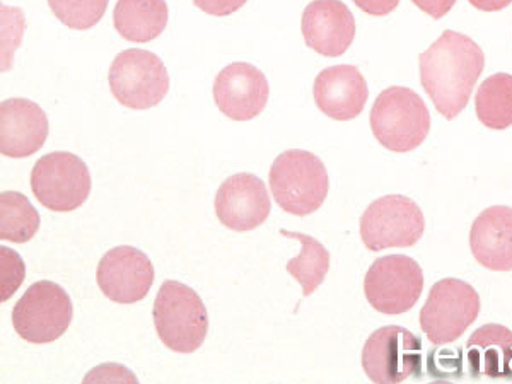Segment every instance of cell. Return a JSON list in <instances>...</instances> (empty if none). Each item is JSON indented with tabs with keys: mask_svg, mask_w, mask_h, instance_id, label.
Masks as SVG:
<instances>
[{
	"mask_svg": "<svg viewBox=\"0 0 512 384\" xmlns=\"http://www.w3.org/2000/svg\"><path fill=\"white\" fill-rule=\"evenodd\" d=\"M420 82L448 120L465 110L485 67L482 48L470 36L444 31L419 59Z\"/></svg>",
	"mask_w": 512,
	"mask_h": 384,
	"instance_id": "1",
	"label": "cell"
},
{
	"mask_svg": "<svg viewBox=\"0 0 512 384\" xmlns=\"http://www.w3.org/2000/svg\"><path fill=\"white\" fill-rule=\"evenodd\" d=\"M152 316L161 342L178 354H192L200 349L209 333L204 301L192 287L176 280L163 282Z\"/></svg>",
	"mask_w": 512,
	"mask_h": 384,
	"instance_id": "2",
	"label": "cell"
},
{
	"mask_svg": "<svg viewBox=\"0 0 512 384\" xmlns=\"http://www.w3.org/2000/svg\"><path fill=\"white\" fill-rule=\"evenodd\" d=\"M330 181L325 164L313 152L286 151L270 169V192L280 209L306 217L325 204Z\"/></svg>",
	"mask_w": 512,
	"mask_h": 384,
	"instance_id": "3",
	"label": "cell"
},
{
	"mask_svg": "<svg viewBox=\"0 0 512 384\" xmlns=\"http://www.w3.org/2000/svg\"><path fill=\"white\" fill-rule=\"evenodd\" d=\"M371 128L388 151L410 152L424 142L431 130V115L424 99L412 89H384L371 110Z\"/></svg>",
	"mask_w": 512,
	"mask_h": 384,
	"instance_id": "4",
	"label": "cell"
},
{
	"mask_svg": "<svg viewBox=\"0 0 512 384\" xmlns=\"http://www.w3.org/2000/svg\"><path fill=\"white\" fill-rule=\"evenodd\" d=\"M74 318L69 294L55 282L40 280L28 287L12 309V326L30 344L59 340Z\"/></svg>",
	"mask_w": 512,
	"mask_h": 384,
	"instance_id": "5",
	"label": "cell"
},
{
	"mask_svg": "<svg viewBox=\"0 0 512 384\" xmlns=\"http://www.w3.org/2000/svg\"><path fill=\"white\" fill-rule=\"evenodd\" d=\"M480 313V296L463 280H439L420 311V328L434 345L456 342Z\"/></svg>",
	"mask_w": 512,
	"mask_h": 384,
	"instance_id": "6",
	"label": "cell"
},
{
	"mask_svg": "<svg viewBox=\"0 0 512 384\" xmlns=\"http://www.w3.org/2000/svg\"><path fill=\"white\" fill-rule=\"evenodd\" d=\"M108 82L118 103L130 110H151L169 91L168 70L163 60L140 48H130L115 57Z\"/></svg>",
	"mask_w": 512,
	"mask_h": 384,
	"instance_id": "7",
	"label": "cell"
},
{
	"mask_svg": "<svg viewBox=\"0 0 512 384\" xmlns=\"http://www.w3.org/2000/svg\"><path fill=\"white\" fill-rule=\"evenodd\" d=\"M31 190L43 207L53 212H72L88 200L91 175L76 154L52 152L38 159L31 171Z\"/></svg>",
	"mask_w": 512,
	"mask_h": 384,
	"instance_id": "8",
	"label": "cell"
},
{
	"mask_svg": "<svg viewBox=\"0 0 512 384\" xmlns=\"http://www.w3.org/2000/svg\"><path fill=\"white\" fill-rule=\"evenodd\" d=\"M424 229L419 205L403 195L378 198L361 217L362 243L369 251L410 248L419 243Z\"/></svg>",
	"mask_w": 512,
	"mask_h": 384,
	"instance_id": "9",
	"label": "cell"
},
{
	"mask_svg": "<svg viewBox=\"0 0 512 384\" xmlns=\"http://www.w3.org/2000/svg\"><path fill=\"white\" fill-rule=\"evenodd\" d=\"M424 291V274L410 256L378 258L367 270L364 292L381 315H403L414 308Z\"/></svg>",
	"mask_w": 512,
	"mask_h": 384,
	"instance_id": "10",
	"label": "cell"
},
{
	"mask_svg": "<svg viewBox=\"0 0 512 384\" xmlns=\"http://www.w3.org/2000/svg\"><path fill=\"white\" fill-rule=\"evenodd\" d=\"M362 367L374 383H403L419 374L422 342L402 326H383L367 338Z\"/></svg>",
	"mask_w": 512,
	"mask_h": 384,
	"instance_id": "11",
	"label": "cell"
},
{
	"mask_svg": "<svg viewBox=\"0 0 512 384\" xmlns=\"http://www.w3.org/2000/svg\"><path fill=\"white\" fill-rule=\"evenodd\" d=\"M154 265L144 251L117 246L98 263L96 280L101 292L118 304L142 301L154 284Z\"/></svg>",
	"mask_w": 512,
	"mask_h": 384,
	"instance_id": "12",
	"label": "cell"
},
{
	"mask_svg": "<svg viewBox=\"0 0 512 384\" xmlns=\"http://www.w3.org/2000/svg\"><path fill=\"white\" fill-rule=\"evenodd\" d=\"M270 210L272 202L265 183L251 173L231 176L217 190V219L236 233H248L262 226Z\"/></svg>",
	"mask_w": 512,
	"mask_h": 384,
	"instance_id": "13",
	"label": "cell"
},
{
	"mask_svg": "<svg viewBox=\"0 0 512 384\" xmlns=\"http://www.w3.org/2000/svg\"><path fill=\"white\" fill-rule=\"evenodd\" d=\"M270 88L262 70L246 62H234L219 72L214 99L221 113L234 122L258 117L268 103Z\"/></svg>",
	"mask_w": 512,
	"mask_h": 384,
	"instance_id": "14",
	"label": "cell"
},
{
	"mask_svg": "<svg viewBox=\"0 0 512 384\" xmlns=\"http://www.w3.org/2000/svg\"><path fill=\"white\" fill-rule=\"evenodd\" d=\"M304 41L323 57H340L355 38V19L340 0H315L303 12Z\"/></svg>",
	"mask_w": 512,
	"mask_h": 384,
	"instance_id": "15",
	"label": "cell"
},
{
	"mask_svg": "<svg viewBox=\"0 0 512 384\" xmlns=\"http://www.w3.org/2000/svg\"><path fill=\"white\" fill-rule=\"evenodd\" d=\"M48 118L35 101L12 98L0 105V152L7 158H30L47 140Z\"/></svg>",
	"mask_w": 512,
	"mask_h": 384,
	"instance_id": "16",
	"label": "cell"
},
{
	"mask_svg": "<svg viewBox=\"0 0 512 384\" xmlns=\"http://www.w3.org/2000/svg\"><path fill=\"white\" fill-rule=\"evenodd\" d=\"M316 106L326 117L349 122L361 115L367 103V82L354 65H335L321 70L313 86Z\"/></svg>",
	"mask_w": 512,
	"mask_h": 384,
	"instance_id": "17",
	"label": "cell"
},
{
	"mask_svg": "<svg viewBox=\"0 0 512 384\" xmlns=\"http://www.w3.org/2000/svg\"><path fill=\"white\" fill-rule=\"evenodd\" d=\"M472 253L482 267L494 272L512 270V209L495 205L483 210L470 233Z\"/></svg>",
	"mask_w": 512,
	"mask_h": 384,
	"instance_id": "18",
	"label": "cell"
},
{
	"mask_svg": "<svg viewBox=\"0 0 512 384\" xmlns=\"http://www.w3.org/2000/svg\"><path fill=\"white\" fill-rule=\"evenodd\" d=\"M472 376L512 378V332L502 325H483L466 342Z\"/></svg>",
	"mask_w": 512,
	"mask_h": 384,
	"instance_id": "19",
	"label": "cell"
},
{
	"mask_svg": "<svg viewBox=\"0 0 512 384\" xmlns=\"http://www.w3.org/2000/svg\"><path fill=\"white\" fill-rule=\"evenodd\" d=\"M166 0H118L113 24L118 35L134 43L156 40L168 26Z\"/></svg>",
	"mask_w": 512,
	"mask_h": 384,
	"instance_id": "20",
	"label": "cell"
},
{
	"mask_svg": "<svg viewBox=\"0 0 512 384\" xmlns=\"http://www.w3.org/2000/svg\"><path fill=\"white\" fill-rule=\"evenodd\" d=\"M280 234L286 238L296 239L301 245V253L287 263V272L303 287V296L308 297L325 282L330 270V253L318 239L308 234L291 233L280 229Z\"/></svg>",
	"mask_w": 512,
	"mask_h": 384,
	"instance_id": "21",
	"label": "cell"
},
{
	"mask_svg": "<svg viewBox=\"0 0 512 384\" xmlns=\"http://www.w3.org/2000/svg\"><path fill=\"white\" fill-rule=\"evenodd\" d=\"M477 117L485 127L504 130L512 125V76L494 74L480 84L475 96Z\"/></svg>",
	"mask_w": 512,
	"mask_h": 384,
	"instance_id": "22",
	"label": "cell"
},
{
	"mask_svg": "<svg viewBox=\"0 0 512 384\" xmlns=\"http://www.w3.org/2000/svg\"><path fill=\"white\" fill-rule=\"evenodd\" d=\"M40 229V214L23 193L0 195V238L11 243H28Z\"/></svg>",
	"mask_w": 512,
	"mask_h": 384,
	"instance_id": "23",
	"label": "cell"
},
{
	"mask_svg": "<svg viewBox=\"0 0 512 384\" xmlns=\"http://www.w3.org/2000/svg\"><path fill=\"white\" fill-rule=\"evenodd\" d=\"M110 0H48L55 18L70 30L93 28L105 16Z\"/></svg>",
	"mask_w": 512,
	"mask_h": 384,
	"instance_id": "24",
	"label": "cell"
},
{
	"mask_svg": "<svg viewBox=\"0 0 512 384\" xmlns=\"http://www.w3.org/2000/svg\"><path fill=\"white\" fill-rule=\"evenodd\" d=\"M0 301L6 303L11 299L12 294L18 291L19 286L23 284L26 267H24L23 258L16 251L2 246L0 248Z\"/></svg>",
	"mask_w": 512,
	"mask_h": 384,
	"instance_id": "25",
	"label": "cell"
},
{
	"mask_svg": "<svg viewBox=\"0 0 512 384\" xmlns=\"http://www.w3.org/2000/svg\"><path fill=\"white\" fill-rule=\"evenodd\" d=\"M23 11L4 7L2 9V70L11 69L12 53L23 40Z\"/></svg>",
	"mask_w": 512,
	"mask_h": 384,
	"instance_id": "26",
	"label": "cell"
},
{
	"mask_svg": "<svg viewBox=\"0 0 512 384\" xmlns=\"http://www.w3.org/2000/svg\"><path fill=\"white\" fill-rule=\"evenodd\" d=\"M89 381H108V383H115V381H132L137 383V378L134 374L127 371V367L120 366V364H105L94 369L93 373H89L84 378V383Z\"/></svg>",
	"mask_w": 512,
	"mask_h": 384,
	"instance_id": "27",
	"label": "cell"
},
{
	"mask_svg": "<svg viewBox=\"0 0 512 384\" xmlns=\"http://www.w3.org/2000/svg\"><path fill=\"white\" fill-rule=\"evenodd\" d=\"M246 2L248 0H193V4L200 11L210 14V16H216V18L231 16V14L245 6Z\"/></svg>",
	"mask_w": 512,
	"mask_h": 384,
	"instance_id": "28",
	"label": "cell"
},
{
	"mask_svg": "<svg viewBox=\"0 0 512 384\" xmlns=\"http://www.w3.org/2000/svg\"><path fill=\"white\" fill-rule=\"evenodd\" d=\"M420 11L429 14L431 18L441 19L453 9L456 0H412Z\"/></svg>",
	"mask_w": 512,
	"mask_h": 384,
	"instance_id": "29",
	"label": "cell"
},
{
	"mask_svg": "<svg viewBox=\"0 0 512 384\" xmlns=\"http://www.w3.org/2000/svg\"><path fill=\"white\" fill-rule=\"evenodd\" d=\"M355 6L371 16H386L395 11L400 0H354Z\"/></svg>",
	"mask_w": 512,
	"mask_h": 384,
	"instance_id": "30",
	"label": "cell"
},
{
	"mask_svg": "<svg viewBox=\"0 0 512 384\" xmlns=\"http://www.w3.org/2000/svg\"><path fill=\"white\" fill-rule=\"evenodd\" d=\"M473 7H477L480 11L495 12L506 9L511 6L512 0H468Z\"/></svg>",
	"mask_w": 512,
	"mask_h": 384,
	"instance_id": "31",
	"label": "cell"
}]
</instances>
